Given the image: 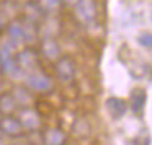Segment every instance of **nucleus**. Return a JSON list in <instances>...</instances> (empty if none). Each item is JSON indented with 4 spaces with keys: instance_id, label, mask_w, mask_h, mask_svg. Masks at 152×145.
<instances>
[{
    "instance_id": "1",
    "label": "nucleus",
    "mask_w": 152,
    "mask_h": 145,
    "mask_svg": "<svg viewBox=\"0 0 152 145\" xmlns=\"http://www.w3.org/2000/svg\"><path fill=\"white\" fill-rule=\"evenodd\" d=\"M0 70L7 75H15L18 72L17 56H15V46L10 41H5L0 46Z\"/></svg>"
},
{
    "instance_id": "2",
    "label": "nucleus",
    "mask_w": 152,
    "mask_h": 145,
    "mask_svg": "<svg viewBox=\"0 0 152 145\" xmlns=\"http://www.w3.org/2000/svg\"><path fill=\"white\" fill-rule=\"evenodd\" d=\"M17 117H18V121H20L21 127H23V130L38 132L41 129V116H39V112L34 108H31V106L20 108Z\"/></svg>"
},
{
    "instance_id": "3",
    "label": "nucleus",
    "mask_w": 152,
    "mask_h": 145,
    "mask_svg": "<svg viewBox=\"0 0 152 145\" xmlns=\"http://www.w3.org/2000/svg\"><path fill=\"white\" fill-rule=\"evenodd\" d=\"M25 85L33 91H39V93H48L53 90V80L51 77H48L44 72L36 70V72L26 73L25 77Z\"/></svg>"
},
{
    "instance_id": "4",
    "label": "nucleus",
    "mask_w": 152,
    "mask_h": 145,
    "mask_svg": "<svg viewBox=\"0 0 152 145\" xmlns=\"http://www.w3.org/2000/svg\"><path fill=\"white\" fill-rule=\"evenodd\" d=\"M75 17L79 18V21L82 25H93L96 20V0H80L75 5Z\"/></svg>"
},
{
    "instance_id": "5",
    "label": "nucleus",
    "mask_w": 152,
    "mask_h": 145,
    "mask_svg": "<svg viewBox=\"0 0 152 145\" xmlns=\"http://www.w3.org/2000/svg\"><path fill=\"white\" fill-rule=\"evenodd\" d=\"M75 72H77V67L72 57L61 56V59L56 60V75L61 82L70 83L75 78Z\"/></svg>"
},
{
    "instance_id": "6",
    "label": "nucleus",
    "mask_w": 152,
    "mask_h": 145,
    "mask_svg": "<svg viewBox=\"0 0 152 145\" xmlns=\"http://www.w3.org/2000/svg\"><path fill=\"white\" fill-rule=\"evenodd\" d=\"M17 64H18V69L23 70L26 73L31 72H36L38 65H39V57H38L36 51L31 49V47H25L23 51L17 54Z\"/></svg>"
},
{
    "instance_id": "7",
    "label": "nucleus",
    "mask_w": 152,
    "mask_h": 145,
    "mask_svg": "<svg viewBox=\"0 0 152 145\" xmlns=\"http://www.w3.org/2000/svg\"><path fill=\"white\" fill-rule=\"evenodd\" d=\"M0 130H2L4 135L12 137V138L20 137L25 132L17 116H2L0 117Z\"/></svg>"
},
{
    "instance_id": "8",
    "label": "nucleus",
    "mask_w": 152,
    "mask_h": 145,
    "mask_svg": "<svg viewBox=\"0 0 152 145\" xmlns=\"http://www.w3.org/2000/svg\"><path fill=\"white\" fill-rule=\"evenodd\" d=\"M41 54L44 59L51 62H56L57 59H61V46L54 36H46L41 41Z\"/></svg>"
},
{
    "instance_id": "9",
    "label": "nucleus",
    "mask_w": 152,
    "mask_h": 145,
    "mask_svg": "<svg viewBox=\"0 0 152 145\" xmlns=\"http://www.w3.org/2000/svg\"><path fill=\"white\" fill-rule=\"evenodd\" d=\"M7 36H8V41H10L15 47H17L20 43H25V25H23V20L10 21L8 26H7Z\"/></svg>"
},
{
    "instance_id": "10",
    "label": "nucleus",
    "mask_w": 152,
    "mask_h": 145,
    "mask_svg": "<svg viewBox=\"0 0 152 145\" xmlns=\"http://www.w3.org/2000/svg\"><path fill=\"white\" fill-rule=\"evenodd\" d=\"M43 142L44 145H66L67 135L59 127H49L43 134Z\"/></svg>"
},
{
    "instance_id": "11",
    "label": "nucleus",
    "mask_w": 152,
    "mask_h": 145,
    "mask_svg": "<svg viewBox=\"0 0 152 145\" xmlns=\"http://www.w3.org/2000/svg\"><path fill=\"white\" fill-rule=\"evenodd\" d=\"M18 108L20 106H18L13 93L5 91L0 95V114L2 116H13L18 111Z\"/></svg>"
},
{
    "instance_id": "12",
    "label": "nucleus",
    "mask_w": 152,
    "mask_h": 145,
    "mask_svg": "<svg viewBox=\"0 0 152 145\" xmlns=\"http://www.w3.org/2000/svg\"><path fill=\"white\" fill-rule=\"evenodd\" d=\"M43 18V10L36 5V2H30V4L25 5V20L30 21L33 25H38Z\"/></svg>"
},
{
    "instance_id": "13",
    "label": "nucleus",
    "mask_w": 152,
    "mask_h": 145,
    "mask_svg": "<svg viewBox=\"0 0 152 145\" xmlns=\"http://www.w3.org/2000/svg\"><path fill=\"white\" fill-rule=\"evenodd\" d=\"M34 2L43 10V13H49V15L57 13L64 4V0H34Z\"/></svg>"
},
{
    "instance_id": "14",
    "label": "nucleus",
    "mask_w": 152,
    "mask_h": 145,
    "mask_svg": "<svg viewBox=\"0 0 152 145\" xmlns=\"http://www.w3.org/2000/svg\"><path fill=\"white\" fill-rule=\"evenodd\" d=\"M106 106H108V111L111 112V116H115V117H121L128 109V104L119 98H110L106 101Z\"/></svg>"
},
{
    "instance_id": "15",
    "label": "nucleus",
    "mask_w": 152,
    "mask_h": 145,
    "mask_svg": "<svg viewBox=\"0 0 152 145\" xmlns=\"http://www.w3.org/2000/svg\"><path fill=\"white\" fill-rule=\"evenodd\" d=\"M13 96H15V99H17L18 106H21V108L30 106L31 95H30V88H28V86H17V88L13 90Z\"/></svg>"
},
{
    "instance_id": "16",
    "label": "nucleus",
    "mask_w": 152,
    "mask_h": 145,
    "mask_svg": "<svg viewBox=\"0 0 152 145\" xmlns=\"http://www.w3.org/2000/svg\"><path fill=\"white\" fill-rule=\"evenodd\" d=\"M145 104V93L142 90H134L131 95V106L134 111H141Z\"/></svg>"
},
{
    "instance_id": "17",
    "label": "nucleus",
    "mask_w": 152,
    "mask_h": 145,
    "mask_svg": "<svg viewBox=\"0 0 152 145\" xmlns=\"http://www.w3.org/2000/svg\"><path fill=\"white\" fill-rule=\"evenodd\" d=\"M137 43L145 49H152V33H141L137 36Z\"/></svg>"
},
{
    "instance_id": "18",
    "label": "nucleus",
    "mask_w": 152,
    "mask_h": 145,
    "mask_svg": "<svg viewBox=\"0 0 152 145\" xmlns=\"http://www.w3.org/2000/svg\"><path fill=\"white\" fill-rule=\"evenodd\" d=\"M7 26H8V20H7V13H5L4 10L0 12V33L4 30H7Z\"/></svg>"
},
{
    "instance_id": "19",
    "label": "nucleus",
    "mask_w": 152,
    "mask_h": 145,
    "mask_svg": "<svg viewBox=\"0 0 152 145\" xmlns=\"http://www.w3.org/2000/svg\"><path fill=\"white\" fill-rule=\"evenodd\" d=\"M64 2H66L67 5H70V7H75V5L79 4L80 0H64Z\"/></svg>"
},
{
    "instance_id": "20",
    "label": "nucleus",
    "mask_w": 152,
    "mask_h": 145,
    "mask_svg": "<svg viewBox=\"0 0 152 145\" xmlns=\"http://www.w3.org/2000/svg\"><path fill=\"white\" fill-rule=\"evenodd\" d=\"M10 145H28V144H25V142H13V144H10Z\"/></svg>"
},
{
    "instance_id": "21",
    "label": "nucleus",
    "mask_w": 152,
    "mask_h": 145,
    "mask_svg": "<svg viewBox=\"0 0 152 145\" xmlns=\"http://www.w3.org/2000/svg\"><path fill=\"white\" fill-rule=\"evenodd\" d=\"M0 145H10V144H7V142L4 140V138H0Z\"/></svg>"
},
{
    "instance_id": "22",
    "label": "nucleus",
    "mask_w": 152,
    "mask_h": 145,
    "mask_svg": "<svg viewBox=\"0 0 152 145\" xmlns=\"http://www.w3.org/2000/svg\"><path fill=\"white\" fill-rule=\"evenodd\" d=\"M2 135H4V134H2V130H0V138H2Z\"/></svg>"
}]
</instances>
